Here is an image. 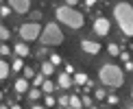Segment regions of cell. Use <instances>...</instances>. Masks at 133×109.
Returning a JSON list of instances; mask_svg holds the SVG:
<instances>
[{"mask_svg":"<svg viewBox=\"0 0 133 109\" xmlns=\"http://www.w3.org/2000/svg\"><path fill=\"white\" fill-rule=\"evenodd\" d=\"M122 72H133V61L129 59V61H124V70Z\"/></svg>","mask_w":133,"mask_h":109,"instance_id":"obj_30","label":"cell"},{"mask_svg":"<svg viewBox=\"0 0 133 109\" xmlns=\"http://www.w3.org/2000/svg\"><path fill=\"white\" fill-rule=\"evenodd\" d=\"M72 72H74V65H70V63H65V74H70V76H72Z\"/></svg>","mask_w":133,"mask_h":109,"instance_id":"obj_35","label":"cell"},{"mask_svg":"<svg viewBox=\"0 0 133 109\" xmlns=\"http://www.w3.org/2000/svg\"><path fill=\"white\" fill-rule=\"evenodd\" d=\"M57 72V68L50 63V61H44L42 65H39V74H44V76H50V74H55Z\"/></svg>","mask_w":133,"mask_h":109,"instance_id":"obj_12","label":"cell"},{"mask_svg":"<svg viewBox=\"0 0 133 109\" xmlns=\"http://www.w3.org/2000/svg\"><path fill=\"white\" fill-rule=\"evenodd\" d=\"M44 105H46V107H55V105H57V100H55V96H52V94H48L46 98H44Z\"/></svg>","mask_w":133,"mask_h":109,"instance_id":"obj_26","label":"cell"},{"mask_svg":"<svg viewBox=\"0 0 133 109\" xmlns=\"http://www.w3.org/2000/svg\"><path fill=\"white\" fill-rule=\"evenodd\" d=\"M0 109H9V107H4V105H0Z\"/></svg>","mask_w":133,"mask_h":109,"instance_id":"obj_40","label":"cell"},{"mask_svg":"<svg viewBox=\"0 0 133 109\" xmlns=\"http://www.w3.org/2000/svg\"><path fill=\"white\" fill-rule=\"evenodd\" d=\"M105 96H107V92H105L103 87H98V90H94V98H96V100H105Z\"/></svg>","mask_w":133,"mask_h":109,"instance_id":"obj_23","label":"cell"},{"mask_svg":"<svg viewBox=\"0 0 133 109\" xmlns=\"http://www.w3.org/2000/svg\"><path fill=\"white\" fill-rule=\"evenodd\" d=\"M37 39L42 42V46H59V44H63V31H61V26L57 24V22H48L46 26L42 29V33H39V37Z\"/></svg>","mask_w":133,"mask_h":109,"instance_id":"obj_4","label":"cell"},{"mask_svg":"<svg viewBox=\"0 0 133 109\" xmlns=\"http://www.w3.org/2000/svg\"><path fill=\"white\" fill-rule=\"evenodd\" d=\"M26 94H29V98H31L33 103H35V100H39V96H42V90H39V87H31V90L26 92Z\"/></svg>","mask_w":133,"mask_h":109,"instance_id":"obj_18","label":"cell"},{"mask_svg":"<svg viewBox=\"0 0 133 109\" xmlns=\"http://www.w3.org/2000/svg\"><path fill=\"white\" fill-rule=\"evenodd\" d=\"M81 50L85 55H98L103 50V46L96 39H81Z\"/></svg>","mask_w":133,"mask_h":109,"instance_id":"obj_8","label":"cell"},{"mask_svg":"<svg viewBox=\"0 0 133 109\" xmlns=\"http://www.w3.org/2000/svg\"><path fill=\"white\" fill-rule=\"evenodd\" d=\"M39 90H42V94L48 96V94H52V92H55V83H52V81H44Z\"/></svg>","mask_w":133,"mask_h":109,"instance_id":"obj_15","label":"cell"},{"mask_svg":"<svg viewBox=\"0 0 133 109\" xmlns=\"http://www.w3.org/2000/svg\"><path fill=\"white\" fill-rule=\"evenodd\" d=\"M55 20L61 22L63 26H68V29H72V31H79V29H83V24H85V18H83L81 11L63 7V4L55 9Z\"/></svg>","mask_w":133,"mask_h":109,"instance_id":"obj_2","label":"cell"},{"mask_svg":"<svg viewBox=\"0 0 133 109\" xmlns=\"http://www.w3.org/2000/svg\"><path fill=\"white\" fill-rule=\"evenodd\" d=\"M105 100H107V105H111V107H116V105H118V103H120V98L116 96L114 92H109V94L105 96Z\"/></svg>","mask_w":133,"mask_h":109,"instance_id":"obj_19","label":"cell"},{"mask_svg":"<svg viewBox=\"0 0 133 109\" xmlns=\"http://www.w3.org/2000/svg\"><path fill=\"white\" fill-rule=\"evenodd\" d=\"M68 107H72V109H83L81 98H79V96H70V98H68Z\"/></svg>","mask_w":133,"mask_h":109,"instance_id":"obj_17","label":"cell"},{"mask_svg":"<svg viewBox=\"0 0 133 109\" xmlns=\"http://www.w3.org/2000/svg\"><path fill=\"white\" fill-rule=\"evenodd\" d=\"M22 70H24V61L20 57H15L13 63H11V72H22Z\"/></svg>","mask_w":133,"mask_h":109,"instance_id":"obj_16","label":"cell"},{"mask_svg":"<svg viewBox=\"0 0 133 109\" xmlns=\"http://www.w3.org/2000/svg\"><path fill=\"white\" fill-rule=\"evenodd\" d=\"M13 13V11L9 9V4H2V7H0V15H2V18H7V15H11Z\"/></svg>","mask_w":133,"mask_h":109,"instance_id":"obj_27","label":"cell"},{"mask_svg":"<svg viewBox=\"0 0 133 109\" xmlns=\"http://www.w3.org/2000/svg\"><path fill=\"white\" fill-rule=\"evenodd\" d=\"M9 9L13 11V13H20V15H24V13H29L31 11V0H9Z\"/></svg>","mask_w":133,"mask_h":109,"instance_id":"obj_7","label":"cell"},{"mask_svg":"<svg viewBox=\"0 0 133 109\" xmlns=\"http://www.w3.org/2000/svg\"><path fill=\"white\" fill-rule=\"evenodd\" d=\"M2 98H4V94H2V90H0V100H2Z\"/></svg>","mask_w":133,"mask_h":109,"instance_id":"obj_39","label":"cell"},{"mask_svg":"<svg viewBox=\"0 0 133 109\" xmlns=\"http://www.w3.org/2000/svg\"><path fill=\"white\" fill-rule=\"evenodd\" d=\"M31 109H46V107H44V105H33Z\"/></svg>","mask_w":133,"mask_h":109,"instance_id":"obj_37","label":"cell"},{"mask_svg":"<svg viewBox=\"0 0 133 109\" xmlns=\"http://www.w3.org/2000/svg\"><path fill=\"white\" fill-rule=\"evenodd\" d=\"M63 109H72V107H63Z\"/></svg>","mask_w":133,"mask_h":109,"instance_id":"obj_42","label":"cell"},{"mask_svg":"<svg viewBox=\"0 0 133 109\" xmlns=\"http://www.w3.org/2000/svg\"><path fill=\"white\" fill-rule=\"evenodd\" d=\"M87 81H90V79H87V74H85V72H74V79H72V85H76V87H83V85L87 83Z\"/></svg>","mask_w":133,"mask_h":109,"instance_id":"obj_13","label":"cell"},{"mask_svg":"<svg viewBox=\"0 0 133 109\" xmlns=\"http://www.w3.org/2000/svg\"><path fill=\"white\" fill-rule=\"evenodd\" d=\"M13 87H15V92H18V94H26V92L31 90V87H29V81H26V79H22V76H20V79L13 83Z\"/></svg>","mask_w":133,"mask_h":109,"instance_id":"obj_11","label":"cell"},{"mask_svg":"<svg viewBox=\"0 0 133 109\" xmlns=\"http://www.w3.org/2000/svg\"><path fill=\"white\" fill-rule=\"evenodd\" d=\"M31 20H42V9H39V11H33V13H31Z\"/></svg>","mask_w":133,"mask_h":109,"instance_id":"obj_32","label":"cell"},{"mask_svg":"<svg viewBox=\"0 0 133 109\" xmlns=\"http://www.w3.org/2000/svg\"><path fill=\"white\" fill-rule=\"evenodd\" d=\"M9 37H11V31H9L4 24H0V39H2V42H7Z\"/></svg>","mask_w":133,"mask_h":109,"instance_id":"obj_20","label":"cell"},{"mask_svg":"<svg viewBox=\"0 0 133 109\" xmlns=\"http://www.w3.org/2000/svg\"><path fill=\"white\" fill-rule=\"evenodd\" d=\"M98 79L105 87H122L124 83V72L116 63H103L98 68Z\"/></svg>","mask_w":133,"mask_h":109,"instance_id":"obj_3","label":"cell"},{"mask_svg":"<svg viewBox=\"0 0 133 109\" xmlns=\"http://www.w3.org/2000/svg\"><path fill=\"white\" fill-rule=\"evenodd\" d=\"M114 20L120 26L122 35H127V37L133 35V7H131V2H116L114 4Z\"/></svg>","mask_w":133,"mask_h":109,"instance_id":"obj_1","label":"cell"},{"mask_svg":"<svg viewBox=\"0 0 133 109\" xmlns=\"http://www.w3.org/2000/svg\"><path fill=\"white\" fill-rule=\"evenodd\" d=\"M107 52L111 55V57H118V55H120V46H116V44H109V46H107Z\"/></svg>","mask_w":133,"mask_h":109,"instance_id":"obj_22","label":"cell"},{"mask_svg":"<svg viewBox=\"0 0 133 109\" xmlns=\"http://www.w3.org/2000/svg\"><path fill=\"white\" fill-rule=\"evenodd\" d=\"M118 57L122 59V61H129V59H131V55L127 52V50H120V55H118Z\"/></svg>","mask_w":133,"mask_h":109,"instance_id":"obj_31","label":"cell"},{"mask_svg":"<svg viewBox=\"0 0 133 109\" xmlns=\"http://www.w3.org/2000/svg\"><path fill=\"white\" fill-rule=\"evenodd\" d=\"M18 33H20V39L24 44L35 42L37 37H39V33H42V24L39 22H24V24L18 29Z\"/></svg>","mask_w":133,"mask_h":109,"instance_id":"obj_5","label":"cell"},{"mask_svg":"<svg viewBox=\"0 0 133 109\" xmlns=\"http://www.w3.org/2000/svg\"><path fill=\"white\" fill-rule=\"evenodd\" d=\"M92 29H94V33H96L98 37H107L109 31H111V22L107 18H103V15H98V18L92 22Z\"/></svg>","mask_w":133,"mask_h":109,"instance_id":"obj_6","label":"cell"},{"mask_svg":"<svg viewBox=\"0 0 133 109\" xmlns=\"http://www.w3.org/2000/svg\"><path fill=\"white\" fill-rule=\"evenodd\" d=\"M44 81H46V76H44V74H35V76H33V83H35V87H42Z\"/></svg>","mask_w":133,"mask_h":109,"instance_id":"obj_25","label":"cell"},{"mask_svg":"<svg viewBox=\"0 0 133 109\" xmlns=\"http://www.w3.org/2000/svg\"><path fill=\"white\" fill-rule=\"evenodd\" d=\"M33 76H35V70H33L31 65H24V74H22V79L29 81V79H33Z\"/></svg>","mask_w":133,"mask_h":109,"instance_id":"obj_21","label":"cell"},{"mask_svg":"<svg viewBox=\"0 0 133 109\" xmlns=\"http://www.w3.org/2000/svg\"><path fill=\"white\" fill-rule=\"evenodd\" d=\"M11 52H15V57H20V59H24V57H29L31 50H29V44H24V42H18L13 46V50Z\"/></svg>","mask_w":133,"mask_h":109,"instance_id":"obj_9","label":"cell"},{"mask_svg":"<svg viewBox=\"0 0 133 109\" xmlns=\"http://www.w3.org/2000/svg\"><path fill=\"white\" fill-rule=\"evenodd\" d=\"M0 55H2V57H7V55H11V48L7 46V44H2V46H0Z\"/></svg>","mask_w":133,"mask_h":109,"instance_id":"obj_28","label":"cell"},{"mask_svg":"<svg viewBox=\"0 0 133 109\" xmlns=\"http://www.w3.org/2000/svg\"><path fill=\"white\" fill-rule=\"evenodd\" d=\"M81 105H83V107H92V98H90V96H83V98H81Z\"/></svg>","mask_w":133,"mask_h":109,"instance_id":"obj_29","label":"cell"},{"mask_svg":"<svg viewBox=\"0 0 133 109\" xmlns=\"http://www.w3.org/2000/svg\"><path fill=\"white\" fill-rule=\"evenodd\" d=\"M11 109H22V107H20V105H13V107H11Z\"/></svg>","mask_w":133,"mask_h":109,"instance_id":"obj_38","label":"cell"},{"mask_svg":"<svg viewBox=\"0 0 133 109\" xmlns=\"http://www.w3.org/2000/svg\"><path fill=\"white\" fill-rule=\"evenodd\" d=\"M9 74H11V65H9L7 61H2V59H0V81L9 79Z\"/></svg>","mask_w":133,"mask_h":109,"instance_id":"obj_14","label":"cell"},{"mask_svg":"<svg viewBox=\"0 0 133 109\" xmlns=\"http://www.w3.org/2000/svg\"><path fill=\"white\" fill-rule=\"evenodd\" d=\"M44 55H48V50H46V46H44V48H39V50H37V57H44Z\"/></svg>","mask_w":133,"mask_h":109,"instance_id":"obj_36","label":"cell"},{"mask_svg":"<svg viewBox=\"0 0 133 109\" xmlns=\"http://www.w3.org/2000/svg\"><path fill=\"white\" fill-rule=\"evenodd\" d=\"M48 57H50V59H48V61H50V63L55 65V68H57V65H59V63L63 61V59H61V55H48Z\"/></svg>","mask_w":133,"mask_h":109,"instance_id":"obj_24","label":"cell"},{"mask_svg":"<svg viewBox=\"0 0 133 109\" xmlns=\"http://www.w3.org/2000/svg\"><path fill=\"white\" fill-rule=\"evenodd\" d=\"M57 85L61 90H70L72 87V76L65 74V72H57Z\"/></svg>","mask_w":133,"mask_h":109,"instance_id":"obj_10","label":"cell"},{"mask_svg":"<svg viewBox=\"0 0 133 109\" xmlns=\"http://www.w3.org/2000/svg\"><path fill=\"white\" fill-rule=\"evenodd\" d=\"M94 4H96V0H85V2H83V7H85V9H92Z\"/></svg>","mask_w":133,"mask_h":109,"instance_id":"obj_33","label":"cell"},{"mask_svg":"<svg viewBox=\"0 0 133 109\" xmlns=\"http://www.w3.org/2000/svg\"><path fill=\"white\" fill-rule=\"evenodd\" d=\"M59 105H61V107H68V96H59Z\"/></svg>","mask_w":133,"mask_h":109,"instance_id":"obj_34","label":"cell"},{"mask_svg":"<svg viewBox=\"0 0 133 109\" xmlns=\"http://www.w3.org/2000/svg\"><path fill=\"white\" fill-rule=\"evenodd\" d=\"M87 109H98V107H94V105H92V107H87Z\"/></svg>","mask_w":133,"mask_h":109,"instance_id":"obj_41","label":"cell"}]
</instances>
